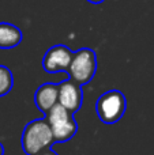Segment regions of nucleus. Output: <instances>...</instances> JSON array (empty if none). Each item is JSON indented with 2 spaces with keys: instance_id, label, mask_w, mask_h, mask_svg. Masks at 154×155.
I'll list each match as a JSON object with an SVG mask.
<instances>
[{
  "instance_id": "4",
  "label": "nucleus",
  "mask_w": 154,
  "mask_h": 155,
  "mask_svg": "<svg viewBox=\"0 0 154 155\" xmlns=\"http://www.w3.org/2000/svg\"><path fill=\"white\" fill-rule=\"evenodd\" d=\"M127 101L122 91L109 90L100 95L95 102V112L104 124H115L124 116Z\"/></svg>"
},
{
  "instance_id": "12",
  "label": "nucleus",
  "mask_w": 154,
  "mask_h": 155,
  "mask_svg": "<svg viewBox=\"0 0 154 155\" xmlns=\"http://www.w3.org/2000/svg\"><path fill=\"white\" fill-rule=\"evenodd\" d=\"M0 155H4V147H3L2 143H0Z\"/></svg>"
},
{
  "instance_id": "1",
  "label": "nucleus",
  "mask_w": 154,
  "mask_h": 155,
  "mask_svg": "<svg viewBox=\"0 0 154 155\" xmlns=\"http://www.w3.org/2000/svg\"><path fill=\"white\" fill-rule=\"evenodd\" d=\"M55 143L46 118H37L26 124L21 137L22 150L26 155H37Z\"/></svg>"
},
{
  "instance_id": "8",
  "label": "nucleus",
  "mask_w": 154,
  "mask_h": 155,
  "mask_svg": "<svg viewBox=\"0 0 154 155\" xmlns=\"http://www.w3.org/2000/svg\"><path fill=\"white\" fill-rule=\"evenodd\" d=\"M22 41V31L15 25L0 22V49H12Z\"/></svg>"
},
{
  "instance_id": "6",
  "label": "nucleus",
  "mask_w": 154,
  "mask_h": 155,
  "mask_svg": "<svg viewBox=\"0 0 154 155\" xmlns=\"http://www.w3.org/2000/svg\"><path fill=\"white\" fill-rule=\"evenodd\" d=\"M59 98L57 104H60L63 107L71 113H75L81 109L82 101H83V93H82V86L78 84L75 80L71 78L63 80L59 83Z\"/></svg>"
},
{
  "instance_id": "2",
  "label": "nucleus",
  "mask_w": 154,
  "mask_h": 155,
  "mask_svg": "<svg viewBox=\"0 0 154 155\" xmlns=\"http://www.w3.org/2000/svg\"><path fill=\"white\" fill-rule=\"evenodd\" d=\"M45 118L56 143L68 142L78 132V124L74 118V113L68 112L60 104L55 105L45 114Z\"/></svg>"
},
{
  "instance_id": "10",
  "label": "nucleus",
  "mask_w": 154,
  "mask_h": 155,
  "mask_svg": "<svg viewBox=\"0 0 154 155\" xmlns=\"http://www.w3.org/2000/svg\"><path fill=\"white\" fill-rule=\"evenodd\" d=\"M37 155H59L56 153V151H53L51 147H48V148H44L42 151H40Z\"/></svg>"
},
{
  "instance_id": "9",
  "label": "nucleus",
  "mask_w": 154,
  "mask_h": 155,
  "mask_svg": "<svg viewBox=\"0 0 154 155\" xmlns=\"http://www.w3.org/2000/svg\"><path fill=\"white\" fill-rule=\"evenodd\" d=\"M14 87V75L5 65L0 64V97H4Z\"/></svg>"
},
{
  "instance_id": "11",
  "label": "nucleus",
  "mask_w": 154,
  "mask_h": 155,
  "mask_svg": "<svg viewBox=\"0 0 154 155\" xmlns=\"http://www.w3.org/2000/svg\"><path fill=\"white\" fill-rule=\"evenodd\" d=\"M89 3H92V4H101L102 2H105V0H87Z\"/></svg>"
},
{
  "instance_id": "7",
  "label": "nucleus",
  "mask_w": 154,
  "mask_h": 155,
  "mask_svg": "<svg viewBox=\"0 0 154 155\" xmlns=\"http://www.w3.org/2000/svg\"><path fill=\"white\" fill-rule=\"evenodd\" d=\"M57 98H59V86L55 83H44L37 88L34 94L35 105L44 114H46L57 104Z\"/></svg>"
},
{
  "instance_id": "3",
  "label": "nucleus",
  "mask_w": 154,
  "mask_h": 155,
  "mask_svg": "<svg viewBox=\"0 0 154 155\" xmlns=\"http://www.w3.org/2000/svg\"><path fill=\"white\" fill-rule=\"evenodd\" d=\"M97 71V54L90 48H82L72 52L67 74L78 84L83 86L94 78Z\"/></svg>"
},
{
  "instance_id": "5",
  "label": "nucleus",
  "mask_w": 154,
  "mask_h": 155,
  "mask_svg": "<svg viewBox=\"0 0 154 155\" xmlns=\"http://www.w3.org/2000/svg\"><path fill=\"white\" fill-rule=\"evenodd\" d=\"M72 59V51L65 45H55L46 51L42 59V68L48 74L67 72Z\"/></svg>"
}]
</instances>
